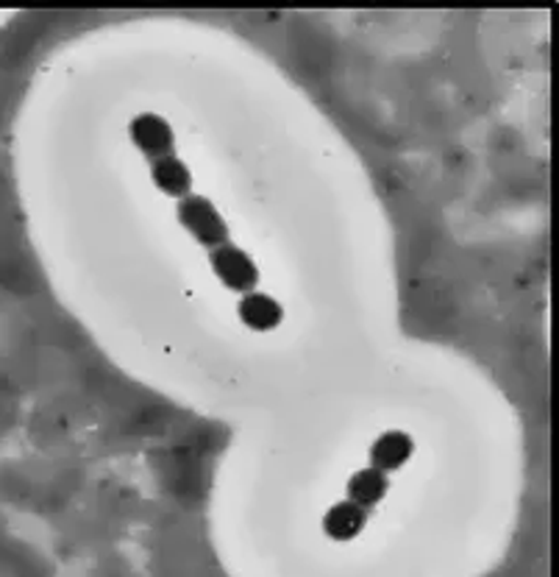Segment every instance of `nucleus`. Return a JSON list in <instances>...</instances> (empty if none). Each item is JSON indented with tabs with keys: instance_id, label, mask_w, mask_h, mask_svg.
I'll return each instance as SVG.
<instances>
[{
	"instance_id": "obj_1",
	"label": "nucleus",
	"mask_w": 559,
	"mask_h": 577,
	"mask_svg": "<svg viewBox=\"0 0 559 577\" xmlns=\"http://www.w3.org/2000/svg\"><path fill=\"white\" fill-rule=\"evenodd\" d=\"M179 218L184 229L198 240V244L217 249V246L229 244V226L220 218L215 207L204 195H181L179 201Z\"/></svg>"
},
{
	"instance_id": "obj_2",
	"label": "nucleus",
	"mask_w": 559,
	"mask_h": 577,
	"mask_svg": "<svg viewBox=\"0 0 559 577\" xmlns=\"http://www.w3.org/2000/svg\"><path fill=\"white\" fill-rule=\"evenodd\" d=\"M212 268H215V274L220 276L223 285L231 287V291L251 293L259 285L256 265L235 244H223L217 249H212Z\"/></svg>"
},
{
	"instance_id": "obj_3",
	"label": "nucleus",
	"mask_w": 559,
	"mask_h": 577,
	"mask_svg": "<svg viewBox=\"0 0 559 577\" xmlns=\"http://www.w3.org/2000/svg\"><path fill=\"white\" fill-rule=\"evenodd\" d=\"M132 137L148 157H173V128L159 115H139L132 123Z\"/></svg>"
},
{
	"instance_id": "obj_4",
	"label": "nucleus",
	"mask_w": 559,
	"mask_h": 577,
	"mask_svg": "<svg viewBox=\"0 0 559 577\" xmlns=\"http://www.w3.org/2000/svg\"><path fill=\"white\" fill-rule=\"evenodd\" d=\"M412 450H415V444L407 432L390 430L376 438V444L370 446V463L379 472H396L412 457Z\"/></svg>"
},
{
	"instance_id": "obj_5",
	"label": "nucleus",
	"mask_w": 559,
	"mask_h": 577,
	"mask_svg": "<svg viewBox=\"0 0 559 577\" xmlns=\"http://www.w3.org/2000/svg\"><path fill=\"white\" fill-rule=\"evenodd\" d=\"M240 318L246 327L256 329V332H267V329H276L282 324L284 310L276 298H271L267 293H246V298L240 302Z\"/></svg>"
},
{
	"instance_id": "obj_6",
	"label": "nucleus",
	"mask_w": 559,
	"mask_h": 577,
	"mask_svg": "<svg viewBox=\"0 0 559 577\" xmlns=\"http://www.w3.org/2000/svg\"><path fill=\"white\" fill-rule=\"evenodd\" d=\"M365 522H367L365 508H360L356 502L345 499V502L331 505L329 511H326L323 530H326V535H329V539L351 541L362 533Z\"/></svg>"
},
{
	"instance_id": "obj_7",
	"label": "nucleus",
	"mask_w": 559,
	"mask_h": 577,
	"mask_svg": "<svg viewBox=\"0 0 559 577\" xmlns=\"http://www.w3.org/2000/svg\"><path fill=\"white\" fill-rule=\"evenodd\" d=\"M390 488V480H387V474L379 472V468H360L349 480V497L351 502H356L360 508H373L376 502H381Z\"/></svg>"
},
{
	"instance_id": "obj_8",
	"label": "nucleus",
	"mask_w": 559,
	"mask_h": 577,
	"mask_svg": "<svg viewBox=\"0 0 559 577\" xmlns=\"http://www.w3.org/2000/svg\"><path fill=\"white\" fill-rule=\"evenodd\" d=\"M153 182H157V188L162 190V193L186 195L190 193V182H193V177H190V168H186L181 159L162 157L153 162Z\"/></svg>"
}]
</instances>
